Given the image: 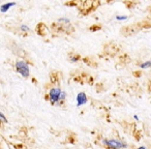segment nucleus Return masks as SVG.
I'll list each match as a JSON object with an SVG mask.
<instances>
[{"mask_svg": "<svg viewBox=\"0 0 151 149\" xmlns=\"http://www.w3.org/2000/svg\"><path fill=\"white\" fill-rule=\"evenodd\" d=\"M101 5V0H85L80 5L81 15H89L91 12L95 11Z\"/></svg>", "mask_w": 151, "mask_h": 149, "instance_id": "f257e3e1", "label": "nucleus"}, {"mask_svg": "<svg viewBox=\"0 0 151 149\" xmlns=\"http://www.w3.org/2000/svg\"><path fill=\"white\" fill-rule=\"evenodd\" d=\"M16 69L18 73H20L24 78H27L29 76V66L25 61H17L16 62Z\"/></svg>", "mask_w": 151, "mask_h": 149, "instance_id": "f03ea898", "label": "nucleus"}, {"mask_svg": "<svg viewBox=\"0 0 151 149\" xmlns=\"http://www.w3.org/2000/svg\"><path fill=\"white\" fill-rule=\"evenodd\" d=\"M104 145L110 147L113 149H120V148H125L127 145L125 143L121 142L119 140H103Z\"/></svg>", "mask_w": 151, "mask_h": 149, "instance_id": "7ed1b4c3", "label": "nucleus"}, {"mask_svg": "<svg viewBox=\"0 0 151 149\" xmlns=\"http://www.w3.org/2000/svg\"><path fill=\"white\" fill-rule=\"evenodd\" d=\"M61 89L60 88H52L49 93V96H50V101L52 105H56L59 101V96L61 94Z\"/></svg>", "mask_w": 151, "mask_h": 149, "instance_id": "20e7f679", "label": "nucleus"}, {"mask_svg": "<svg viewBox=\"0 0 151 149\" xmlns=\"http://www.w3.org/2000/svg\"><path fill=\"white\" fill-rule=\"evenodd\" d=\"M36 32H37L40 35L42 36H45L49 33V29L48 27L46 26V24L44 23H40L37 26H36Z\"/></svg>", "mask_w": 151, "mask_h": 149, "instance_id": "39448f33", "label": "nucleus"}, {"mask_svg": "<svg viewBox=\"0 0 151 149\" xmlns=\"http://www.w3.org/2000/svg\"><path fill=\"white\" fill-rule=\"evenodd\" d=\"M86 103H87V95L84 92H80L77 95V105H78V107H81V106L85 105Z\"/></svg>", "mask_w": 151, "mask_h": 149, "instance_id": "423d86ee", "label": "nucleus"}, {"mask_svg": "<svg viewBox=\"0 0 151 149\" xmlns=\"http://www.w3.org/2000/svg\"><path fill=\"white\" fill-rule=\"evenodd\" d=\"M16 5V2H9V3H5V4L1 5V7H0V11L2 12V13H6L7 11H9L11 7L15 6Z\"/></svg>", "mask_w": 151, "mask_h": 149, "instance_id": "0eeeda50", "label": "nucleus"}, {"mask_svg": "<svg viewBox=\"0 0 151 149\" xmlns=\"http://www.w3.org/2000/svg\"><path fill=\"white\" fill-rule=\"evenodd\" d=\"M79 59H80V55L73 54V56H70V58H69V61L73 63V62H77V61H79Z\"/></svg>", "mask_w": 151, "mask_h": 149, "instance_id": "6e6552de", "label": "nucleus"}, {"mask_svg": "<svg viewBox=\"0 0 151 149\" xmlns=\"http://www.w3.org/2000/svg\"><path fill=\"white\" fill-rule=\"evenodd\" d=\"M79 2H80V1H78V0H73L71 2H66L65 5H67V6H77V5L79 4Z\"/></svg>", "mask_w": 151, "mask_h": 149, "instance_id": "1a4fd4ad", "label": "nucleus"}, {"mask_svg": "<svg viewBox=\"0 0 151 149\" xmlns=\"http://www.w3.org/2000/svg\"><path fill=\"white\" fill-rule=\"evenodd\" d=\"M0 122H4V123H7V119L4 116V114H2L0 112Z\"/></svg>", "mask_w": 151, "mask_h": 149, "instance_id": "9d476101", "label": "nucleus"}, {"mask_svg": "<svg viewBox=\"0 0 151 149\" xmlns=\"http://www.w3.org/2000/svg\"><path fill=\"white\" fill-rule=\"evenodd\" d=\"M58 23H64V24H69L70 22H69L68 19H66V18H61V19L58 20Z\"/></svg>", "mask_w": 151, "mask_h": 149, "instance_id": "9b49d317", "label": "nucleus"}, {"mask_svg": "<svg viewBox=\"0 0 151 149\" xmlns=\"http://www.w3.org/2000/svg\"><path fill=\"white\" fill-rule=\"evenodd\" d=\"M150 65H151L150 61H147V62H145V63H142V64H141V67H142V68H148Z\"/></svg>", "mask_w": 151, "mask_h": 149, "instance_id": "f8f14e48", "label": "nucleus"}, {"mask_svg": "<svg viewBox=\"0 0 151 149\" xmlns=\"http://www.w3.org/2000/svg\"><path fill=\"white\" fill-rule=\"evenodd\" d=\"M128 17H126V16H117L116 17V19L118 20V21H124V20H127Z\"/></svg>", "mask_w": 151, "mask_h": 149, "instance_id": "ddd939ff", "label": "nucleus"}, {"mask_svg": "<svg viewBox=\"0 0 151 149\" xmlns=\"http://www.w3.org/2000/svg\"><path fill=\"white\" fill-rule=\"evenodd\" d=\"M101 29V26H91L90 31H97V30Z\"/></svg>", "mask_w": 151, "mask_h": 149, "instance_id": "4468645a", "label": "nucleus"}, {"mask_svg": "<svg viewBox=\"0 0 151 149\" xmlns=\"http://www.w3.org/2000/svg\"><path fill=\"white\" fill-rule=\"evenodd\" d=\"M20 29L22 30V31H25V32H27V31H29V28L27 27L26 25H22L21 27H20Z\"/></svg>", "mask_w": 151, "mask_h": 149, "instance_id": "2eb2a0df", "label": "nucleus"}, {"mask_svg": "<svg viewBox=\"0 0 151 149\" xmlns=\"http://www.w3.org/2000/svg\"><path fill=\"white\" fill-rule=\"evenodd\" d=\"M125 5H127L129 9H132V2H125Z\"/></svg>", "mask_w": 151, "mask_h": 149, "instance_id": "dca6fc26", "label": "nucleus"}, {"mask_svg": "<svg viewBox=\"0 0 151 149\" xmlns=\"http://www.w3.org/2000/svg\"><path fill=\"white\" fill-rule=\"evenodd\" d=\"M138 149H146L145 147H140V148H138Z\"/></svg>", "mask_w": 151, "mask_h": 149, "instance_id": "f3484780", "label": "nucleus"}]
</instances>
